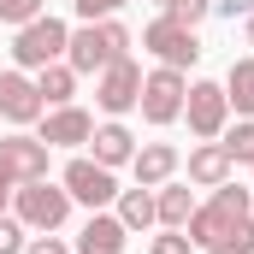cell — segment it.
I'll return each mask as SVG.
<instances>
[{"instance_id": "obj_4", "label": "cell", "mask_w": 254, "mask_h": 254, "mask_svg": "<svg viewBox=\"0 0 254 254\" xmlns=\"http://www.w3.org/2000/svg\"><path fill=\"white\" fill-rule=\"evenodd\" d=\"M142 48H148V54H154L160 65H172V71H190V65L201 60V36H195L190 24L166 18V12H160L148 30H142Z\"/></svg>"}, {"instance_id": "obj_16", "label": "cell", "mask_w": 254, "mask_h": 254, "mask_svg": "<svg viewBox=\"0 0 254 254\" xmlns=\"http://www.w3.org/2000/svg\"><path fill=\"white\" fill-rule=\"evenodd\" d=\"M231 178V154L219 148V142H201L190 154V184H201V190H219Z\"/></svg>"}, {"instance_id": "obj_21", "label": "cell", "mask_w": 254, "mask_h": 254, "mask_svg": "<svg viewBox=\"0 0 254 254\" xmlns=\"http://www.w3.org/2000/svg\"><path fill=\"white\" fill-rule=\"evenodd\" d=\"M201 254H254V213L237 219V231H231L225 243H213V249H201Z\"/></svg>"}, {"instance_id": "obj_30", "label": "cell", "mask_w": 254, "mask_h": 254, "mask_svg": "<svg viewBox=\"0 0 254 254\" xmlns=\"http://www.w3.org/2000/svg\"><path fill=\"white\" fill-rule=\"evenodd\" d=\"M154 6H160V12H166V6H172V0H154Z\"/></svg>"}, {"instance_id": "obj_13", "label": "cell", "mask_w": 254, "mask_h": 254, "mask_svg": "<svg viewBox=\"0 0 254 254\" xmlns=\"http://www.w3.org/2000/svg\"><path fill=\"white\" fill-rule=\"evenodd\" d=\"M130 172H136V184H142V190H160V184L178 172V148H172V142H148V148H136Z\"/></svg>"}, {"instance_id": "obj_14", "label": "cell", "mask_w": 254, "mask_h": 254, "mask_svg": "<svg viewBox=\"0 0 254 254\" xmlns=\"http://www.w3.org/2000/svg\"><path fill=\"white\" fill-rule=\"evenodd\" d=\"M154 213H160V225H166V231H184V225H190V213H195L190 184H172V178H166V184L154 190Z\"/></svg>"}, {"instance_id": "obj_24", "label": "cell", "mask_w": 254, "mask_h": 254, "mask_svg": "<svg viewBox=\"0 0 254 254\" xmlns=\"http://www.w3.org/2000/svg\"><path fill=\"white\" fill-rule=\"evenodd\" d=\"M42 18V0H0V24H30Z\"/></svg>"}, {"instance_id": "obj_20", "label": "cell", "mask_w": 254, "mask_h": 254, "mask_svg": "<svg viewBox=\"0 0 254 254\" xmlns=\"http://www.w3.org/2000/svg\"><path fill=\"white\" fill-rule=\"evenodd\" d=\"M225 154H231V166H254V119H243L237 130H225V142H219Z\"/></svg>"}, {"instance_id": "obj_3", "label": "cell", "mask_w": 254, "mask_h": 254, "mask_svg": "<svg viewBox=\"0 0 254 254\" xmlns=\"http://www.w3.org/2000/svg\"><path fill=\"white\" fill-rule=\"evenodd\" d=\"M65 42H71V30L60 18H30V24H18L12 60H18V71H42V65L65 60Z\"/></svg>"}, {"instance_id": "obj_11", "label": "cell", "mask_w": 254, "mask_h": 254, "mask_svg": "<svg viewBox=\"0 0 254 254\" xmlns=\"http://www.w3.org/2000/svg\"><path fill=\"white\" fill-rule=\"evenodd\" d=\"M95 136V119L83 113V107H54V113H42V142L48 148H77V142H89Z\"/></svg>"}, {"instance_id": "obj_12", "label": "cell", "mask_w": 254, "mask_h": 254, "mask_svg": "<svg viewBox=\"0 0 254 254\" xmlns=\"http://www.w3.org/2000/svg\"><path fill=\"white\" fill-rule=\"evenodd\" d=\"M125 225H119V213H95L83 231H77V254H125Z\"/></svg>"}, {"instance_id": "obj_10", "label": "cell", "mask_w": 254, "mask_h": 254, "mask_svg": "<svg viewBox=\"0 0 254 254\" xmlns=\"http://www.w3.org/2000/svg\"><path fill=\"white\" fill-rule=\"evenodd\" d=\"M48 107H42V95H36V77H24V71H0V119L6 125H36Z\"/></svg>"}, {"instance_id": "obj_8", "label": "cell", "mask_w": 254, "mask_h": 254, "mask_svg": "<svg viewBox=\"0 0 254 254\" xmlns=\"http://www.w3.org/2000/svg\"><path fill=\"white\" fill-rule=\"evenodd\" d=\"M60 184H65L71 201H83V207H95V213H101L107 201H119V184H113V172H107L101 160H71Z\"/></svg>"}, {"instance_id": "obj_29", "label": "cell", "mask_w": 254, "mask_h": 254, "mask_svg": "<svg viewBox=\"0 0 254 254\" xmlns=\"http://www.w3.org/2000/svg\"><path fill=\"white\" fill-rule=\"evenodd\" d=\"M249 48H254V12H249Z\"/></svg>"}, {"instance_id": "obj_15", "label": "cell", "mask_w": 254, "mask_h": 254, "mask_svg": "<svg viewBox=\"0 0 254 254\" xmlns=\"http://www.w3.org/2000/svg\"><path fill=\"white\" fill-rule=\"evenodd\" d=\"M89 142H95V160H101L107 172H113V166H130V160H136V136H130V130L119 125V119H113V125H101L95 136H89Z\"/></svg>"}, {"instance_id": "obj_18", "label": "cell", "mask_w": 254, "mask_h": 254, "mask_svg": "<svg viewBox=\"0 0 254 254\" xmlns=\"http://www.w3.org/2000/svg\"><path fill=\"white\" fill-rule=\"evenodd\" d=\"M119 225L125 231H148V225H160V213H154V190H119Z\"/></svg>"}, {"instance_id": "obj_5", "label": "cell", "mask_w": 254, "mask_h": 254, "mask_svg": "<svg viewBox=\"0 0 254 254\" xmlns=\"http://www.w3.org/2000/svg\"><path fill=\"white\" fill-rule=\"evenodd\" d=\"M184 95H190V83H184V71H172V65H160V71H148L142 77V119L148 125H172V119H184Z\"/></svg>"}, {"instance_id": "obj_17", "label": "cell", "mask_w": 254, "mask_h": 254, "mask_svg": "<svg viewBox=\"0 0 254 254\" xmlns=\"http://www.w3.org/2000/svg\"><path fill=\"white\" fill-rule=\"evenodd\" d=\"M36 95H42V107H71V95H77V71H71L65 60L42 65V71H36Z\"/></svg>"}, {"instance_id": "obj_1", "label": "cell", "mask_w": 254, "mask_h": 254, "mask_svg": "<svg viewBox=\"0 0 254 254\" xmlns=\"http://www.w3.org/2000/svg\"><path fill=\"white\" fill-rule=\"evenodd\" d=\"M119 54H130V30L113 24V18L83 24V30H71V42H65V65H71L77 77H101Z\"/></svg>"}, {"instance_id": "obj_7", "label": "cell", "mask_w": 254, "mask_h": 254, "mask_svg": "<svg viewBox=\"0 0 254 254\" xmlns=\"http://www.w3.org/2000/svg\"><path fill=\"white\" fill-rule=\"evenodd\" d=\"M95 101H101V113H130L136 101H142V65L130 60V54H119V60L101 71V83H95Z\"/></svg>"}, {"instance_id": "obj_28", "label": "cell", "mask_w": 254, "mask_h": 254, "mask_svg": "<svg viewBox=\"0 0 254 254\" xmlns=\"http://www.w3.org/2000/svg\"><path fill=\"white\" fill-rule=\"evenodd\" d=\"M12 190H18V184H12V178L0 172V213H6V201H12Z\"/></svg>"}, {"instance_id": "obj_2", "label": "cell", "mask_w": 254, "mask_h": 254, "mask_svg": "<svg viewBox=\"0 0 254 254\" xmlns=\"http://www.w3.org/2000/svg\"><path fill=\"white\" fill-rule=\"evenodd\" d=\"M12 213H18L24 231H60L65 219H71V195H65V184L36 178V184H18L12 190Z\"/></svg>"}, {"instance_id": "obj_27", "label": "cell", "mask_w": 254, "mask_h": 254, "mask_svg": "<svg viewBox=\"0 0 254 254\" xmlns=\"http://www.w3.org/2000/svg\"><path fill=\"white\" fill-rule=\"evenodd\" d=\"M24 254H71V249H65L54 231H42V237H30V243H24Z\"/></svg>"}, {"instance_id": "obj_26", "label": "cell", "mask_w": 254, "mask_h": 254, "mask_svg": "<svg viewBox=\"0 0 254 254\" xmlns=\"http://www.w3.org/2000/svg\"><path fill=\"white\" fill-rule=\"evenodd\" d=\"M148 254H195V243L184 237V231H166V237H154V243H148Z\"/></svg>"}, {"instance_id": "obj_23", "label": "cell", "mask_w": 254, "mask_h": 254, "mask_svg": "<svg viewBox=\"0 0 254 254\" xmlns=\"http://www.w3.org/2000/svg\"><path fill=\"white\" fill-rule=\"evenodd\" d=\"M207 12H213V0H172V6H166V18H178V24H201V18H207Z\"/></svg>"}, {"instance_id": "obj_19", "label": "cell", "mask_w": 254, "mask_h": 254, "mask_svg": "<svg viewBox=\"0 0 254 254\" xmlns=\"http://www.w3.org/2000/svg\"><path fill=\"white\" fill-rule=\"evenodd\" d=\"M225 101L237 113H254V60H237L225 71Z\"/></svg>"}, {"instance_id": "obj_9", "label": "cell", "mask_w": 254, "mask_h": 254, "mask_svg": "<svg viewBox=\"0 0 254 254\" xmlns=\"http://www.w3.org/2000/svg\"><path fill=\"white\" fill-rule=\"evenodd\" d=\"M0 172H6L12 184L48 178V142H42V136H6V142H0Z\"/></svg>"}, {"instance_id": "obj_22", "label": "cell", "mask_w": 254, "mask_h": 254, "mask_svg": "<svg viewBox=\"0 0 254 254\" xmlns=\"http://www.w3.org/2000/svg\"><path fill=\"white\" fill-rule=\"evenodd\" d=\"M24 243H30V231L18 225V213H12V219L0 213V254H24Z\"/></svg>"}, {"instance_id": "obj_6", "label": "cell", "mask_w": 254, "mask_h": 254, "mask_svg": "<svg viewBox=\"0 0 254 254\" xmlns=\"http://www.w3.org/2000/svg\"><path fill=\"white\" fill-rule=\"evenodd\" d=\"M184 119L201 142H219L225 136V119H231V101H225V83H190L184 95Z\"/></svg>"}, {"instance_id": "obj_25", "label": "cell", "mask_w": 254, "mask_h": 254, "mask_svg": "<svg viewBox=\"0 0 254 254\" xmlns=\"http://www.w3.org/2000/svg\"><path fill=\"white\" fill-rule=\"evenodd\" d=\"M119 6H130V0H77V18H83V24H101V18H113Z\"/></svg>"}]
</instances>
